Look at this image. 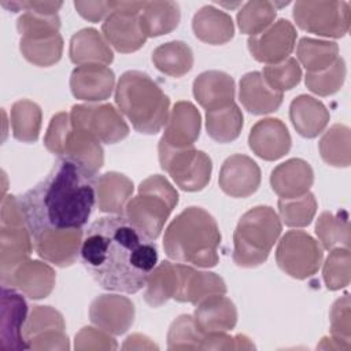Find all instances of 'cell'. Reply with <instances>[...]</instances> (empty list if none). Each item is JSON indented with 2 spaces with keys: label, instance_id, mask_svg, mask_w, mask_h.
<instances>
[{
  "label": "cell",
  "instance_id": "f6af8a7d",
  "mask_svg": "<svg viewBox=\"0 0 351 351\" xmlns=\"http://www.w3.org/2000/svg\"><path fill=\"white\" fill-rule=\"evenodd\" d=\"M204 333H202L193 315L182 314L173 321L167 332V348L169 350H200Z\"/></svg>",
  "mask_w": 351,
  "mask_h": 351
},
{
  "label": "cell",
  "instance_id": "9f6ffc18",
  "mask_svg": "<svg viewBox=\"0 0 351 351\" xmlns=\"http://www.w3.org/2000/svg\"><path fill=\"white\" fill-rule=\"evenodd\" d=\"M317 348H324V350H350L351 344H347L333 336L330 337H324L322 341L317 346Z\"/></svg>",
  "mask_w": 351,
  "mask_h": 351
},
{
  "label": "cell",
  "instance_id": "d4e9b609",
  "mask_svg": "<svg viewBox=\"0 0 351 351\" xmlns=\"http://www.w3.org/2000/svg\"><path fill=\"white\" fill-rule=\"evenodd\" d=\"M313 182L314 171L300 158H292L280 163L270 174L271 189L281 199H293L307 193Z\"/></svg>",
  "mask_w": 351,
  "mask_h": 351
},
{
  "label": "cell",
  "instance_id": "ba28073f",
  "mask_svg": "<svg viewBox=\"0 0 351 351\" xmlns=\"http://www.w3.org/2000/svg\"><path fill=\"white\" fill-rule=\"evenodd\" d=\"M33 240L16 196L1 200L0 223V277L5 280L21 263L29 259Z\"/></svg>",
  "mask_w": 351,
  "mask_h": 351
},
{
  "label": "cell",
  "instance_id": "11a10c76",
  "mask_svg": "<svg viewBox=\"0 0 351 351\" xmlns=\"http://www.w3.org/2000/svg\"><path fill=\"white\" fill-rule=\"evenodd\" d=\"M122 348L123 350H144V348H158V347L147 336L134 333L126 339Z\"/></svg>",
  "mask_w": 351,
  "mask_h": 351
},
{
  "label": "cell",
  "instance_id": "8992f818",
  "mask_svg": "<svg viewBox=\"0 0 351 351\" xmlns=\"http://www.w3.org/2000/svg\"><path fill=\"white\" fill-rule=\"evenodd\" d=\"M178 204V192L160 174H154L141 181L137 196L125 207V217L151 240H156Z\"/></svg>",
  "mask_w": 351,
  "mask_h": 351
},
{
  "label": "cell",
  "instance_id": "8fae6325",
  "mask_svg": "<svg viewBox=\"0 0 351 351\" xmlns=\"http://www.w3.org/2000/svg\"><path fill=\"white\" fill-rule=\"evenodd\" d=\"M322 258V247L303 230L287 232L276 250L278 267L296 280L313 277L318 271Z\"/></svg>",
  "mask_w": 351,
  "mask_h": 351
},
{
  "label": "cell",
  "instance_id": "30bf717a",
  "mask_svg": "<svg viewBox=\"0 0 351 351\" xmlns=\"http://www.w3.org/2000/svg\"><path fill=\"white\" fill-rule=\"evenodd\" d=\"M296 25L313 34L339 38L350 29V3L300 0L293 4Z\"/></svg>",
  "mask_w": 351,
  "mask_h": 351
},
{
  "label": "cell",
  "instance_id": "7a4b0ae2",
  "mask_svg": "<svg viewBox=\"0 0 351 351\" xmlns=\"http://www.w3.org/2000/svg\"><path fill=\"white\" fill-rule=\"evenodd\" d=\"M95 177L82 163L58 158L49 173L18 197L30 234L84 229L96 204Z\"/></svg>",
  "mask_w": 351,
  "mask_h": 351
},
{
  "label": "cell",
  "instance_id": "4dcf8cb0",
  "mask_svg": "<svg viewBox=\"0 0 351 351\" xmlns=\"http://www.w3.org/2000/svg\"><path fill=\"white\" fill-rule=\"evenodd\" d=\"M69 55L70 60L77 66H108L114 60L108 41L93 27L82 29L71 37Z\"/></svg>",
  "mask_w": 351,
  "mask_h": 351
},
{
  "label": "cell",
  "instance_id": "db71d44e",
  "mask_svg": "<svg viewBox=\"0 0 351 351\" xmlns=\"http://www.w3.org/2000/svg\"><path fill=\"white\" fill-rule=\"evenodd\" d=\"M1 5L12 12L33 11L47 15H55L63 5L62 1H1Z\"/></svg>",
  "mask_w": 351,
  "mask_h": 351
},
{
  "label": "cell",
  "instance_id": "681fc988",
  "mask_svg": "<svg viewBox=\"0 0 351 351\" xmlns=\"http://www.w3.org/2000/svg\"><path fill=\"white\" fill-rule=\"evenodd\" d=\"M330 317V336L351 344V311H350V296L346 293L337 299L329 313Z\"/></svg>",
  "mask_w": 351,
  "mask_h": 351
},
{
  "label": "cell",
  "instance_id": "e0dca14e",
  "mask_svg": "<svg viewBox=\"0 0 351 351\" xmlns=\"http://www.w3.org/2000/svg\"><path fill=\"white\" fill-rule=\"evenodd\" d=\"M33 247L40 258L59 267L73 265L81 250L84 230H45L32 236Z\"/></svg>",
  "mask_w": 351,
  "mask_h": 351
},
{
  "label": "cell",
  "instance_id": "484cf974",
  "mask_svg": "<svg viewBox=\"0 0 351 351\" xmlns=\"http://www.w3.org/2000/svg\"><path fill=\"white\" fill-rule=\"evenodd\" d=\"M193 321L204 335L229 332L236 326L237 310L225 295H211L196 304Z\"/></svg>",
  "mask_w": 351,
  "mask_h": 351
},
{
  "label": "cell",
  "instance_id": "277c9868",
  "mask_svg": "<svg viewBox=\"0 0 351 351\" xmlns=\"http://www.w3.org/2000/svg\"><path fill=\"white\" fill-rule=\"evenodd\" d=\"M118 110L143 134H156L169 119L170 99L145 73L125 71L115 86Z\"/></svg>",
  "mask_w": 351,
  "mask_h": 351
},
{
  "label": "cell",
  "instance_id": "f35d334b",
  "mask_svg": "<svg viewBox=\"0 0 351 351\" xmlns=\"http://www.w3.org/2000/svg\"><path fill=\"white\" fill-rule=\"evenodd\" d=\"M315 234L325 250L348 248L350 225L347 211L339 210L337 213H321L315 223Z\"/></svg>",
  "mask_w": 351,
  "mask_h": 351
},
{
  "label": "cell",
  "instance_id": "f546056e",
  "mask_svg": "<svg viewBox=\"0 0 351 351\" xmlns=\"http://www.w3.org/2000/svg\"><path fill=\"white\" fill-rule=\"evenodd\" d=\"M134 191L133 181L125 174L107 171L96 180V204L101 213L123 215Z\"/></svg>",
  "mask_w": 351,
  "mask_h": 351
},
{
  "label": "cell",
  "instance_id": "9c48e42d",
  "mask_svg": "<svg viewBox=\"0 0 351 351\" xmlns=\"http://www.w3.org/2000/svg\"><path fill=\"white\" fill-rule=\"evenodd\" d=\"M160 167L173 178L176 185L186 192L204 189L211 178V158L192 147L173 148L159 141L158 144Z\"/></svg>",
  "mask_w": 351,
  "mask_h": 351
},
{
  "label": "cell",
  "instance_id": "9a60e30c",
  "mask_svg": "<svg viewBox=\"0 0 351 351\" xmlns=\"http://www.w3.org/2000/svg\"><path fill=\"white\" fill-rule=\"evenodd\" d=\"M296 37L298 33L292 22L281 18L263 32L251 36L247 44L255 60L274 64L285 60L292 53Z\"/></svg>",
  "mask_w": 351,
  "mask_h": 351
},
{
  "label": "cell",
  "instance_id": "5bb4252c",
  "mask_svg": "<svg viewBox=\"0 0 351 351\" xmlns=\"http://www.w3.org/2000/svg\"><path fill=\"white\" fill-rule=\"evenodd\" d=\"M63 315L51 306H33L23 336L29 350H69Z\"/></svg>",
  "mask_w": 351,
  "mask_h": 351
},
{
  "label": "cell",
  "instance_id": "7c38bea8",
  "mask_svg": "<svg viewBox=\"0 0 351 351\" xmlns=\"http://www.w3.org/2000/svg\"><path fill=\"white\" fill-rule=\"evenodd\" d=\"M144 4L145 1H114V10L104 19L101 32L118 52L130 53L145 44L147 36L140 25Z\"/></svg>",
  "mask_w": 351,
  "mask_h": 351
},
{
  "label": "cell",
  "instance_id": "bcb514c9",
  "mask_svg": "<svg viewBox=\"0 0 351 351\" xmlns=\"http://www.w3.org/2000/svg\"><path fill=\"white\" fill-rule=\"evenodd\" d=\"M350 248L330 250L322 269V277L328 289L337 291L346 288L350 284Z\"/></svg>",
  "mask_w": 351,
  "mask_h": 351
},
{
  "label": "cell",
  "instance_id": "2e32d148",
  "mask_svg": "<svg viewBox=\"0 0 351 351\" xmlns=\"http://www.w3.org/2000/svg\"><path fill=\"white\" fill-rule=\"evenodd\" d=\"M27 303L12 287H1L0 351L29 350L23 336L27 319Z\"/></svg>",
  "mask_w": 351,
  "mask_h": 351
},
{
  "label": "cell",
  "instance_id": "ffe728a7",
  "mask_svg": "<svg viewBox=\"0 0 351 351\" xmlns=\"http://www.w3.org/2000/svg\"><path fill=\"white\" fill-rule=\"evenodd\" d=\"M248 145L261 159L277 160L289 152L292 138L281 119L263 118L252 126L248 136Z\"/></svg>",
  "mask_w": 351,
  "mask_h": 351
},
{
  "label": "cell",
  "instance_id": "6da1fadb",
  "mask_svg": "<svg viewBox=\"0 0 351 351\" xmlns=\"http://www.w3.org/2000/svg\"><path fill=\"white\" fill-rule=\"evenodd\" d=\"M80 258L103 289L136 293L158 265V248L125 215H110L88 226Z\"/></svg>",
  "mask_w": 351,
  "mask_h": 351
},
{
  "label": "cell",
  "instance_id": "b9f144b4",
  "mask_svg": "<svg viewBox=\"0 0 351 351\" xmlns=\"http://www.w3.org/2000/svg\"><path fill=\"white\" fill-rule=\"evenodd\" d=\"M277 15L276 3L252 0L245 3L237 12V25L241 33L255 36L267 29Z\"/></svg>",
  "mask_w": 351,
  "mask_h": 351
},
{
  "label": "cell",
  "instance_id": "44dd1931",
  "mask_svg": "<svg viewBox=\"0 0 351 351\" xmlns=\"http://www.w3.org/2000/svg\"><path fill=\"white\" fill-rule=\"evenodd\" d=\"M177 291L173 296L177 302L197 304L211 295H225L226 284L222 277L211 271L196 270L188 265L176 263Z\"/></svg>",
  "mask_w": 351,
  "mask_h": 351
},
{
  "label": "cell",
  "instance_id": "cb8c5ba5",
  "mask_svg": "<svg viewBox=\"0 0 351 351\" xmlns=\"http://www.w3.org/2000/svg\"><path fill=\"white\" fill-rule=\"evenodd\" d=\"M55 281L56 276L49 265L26 259L1 281V285L16 288L30 299H43L52 292Z\"/></svg>",
  "mask_w": 351,
  "mask_h": 351
},
{
  "label": "cell",
  "instance_id": "7dc6e473",
  "mask_svg": "<svg viewBox=\"0 0 351 351\" xmlns=\"http://www.w3.org/2000/svg\"><path fill=\"white\" fill-rule=\"evenodd\" d=\"M16 29L21 38H44L59 34V15H47L33 11H25L16 21Z\"/></svg>",
  "mask_w": 351,
  "mask_h": 351
},
{
  "label": "cell",
  "instance_id": "c3c4849f",
  "mask_svg": "<svg viewBox=\"0 0 351 351\" xmlns=\"http://www.w3.org/2000/svg\"><path fill=\"white\" fill-rule=\"evenodd\" d=\"M262 77L273 90L282 93L300 82L302 69L295 58H287L280 63L267 64L263 69Z\"/></svg>",
  "mask_w": 351,
  "mask_h": 351
},
{
  "label": "cell",
  "instance_id": "52a82bcc",
  "mask_svg": "<svg viewBox=\"0 0 351 351\" xmlns=\"http://www.w3.org/2000/svg\"><path fill=\"white\" fill-rule=\"evenodd\" d=\"M44 145L59 158H69L82 163L93 174H97L104 163V151L100 141L89 132L75 128L71 123L70 114L64 111L51 118Z\"/></svg>",
  "mask_w": 351,
  "mask_h": 351
},
{
  "label": "cell",
  "instance_id": "d6a6232c",
  "mask_svg": "<svg viewBox=\"0 0 351 351\" xmlns=\"http://www.w3.org/2000/svg\"><path fill=\"white\" fill-rule=\"evenodd\" d=\"M181 19L176 1H145L140 11V25L147 37H159L173 32Z\"/></svg>",
  "mask_w": 351,
  "mask_h": 351
},
{
  "label": "cell",
  "instance_id": "f5cc1de1",
  "mask_svg": "<svg viewBox=\"0 0 351 351\" xmlns=\"http://www.w3.org/2000/svg\"><path fill=\"white\" fill-rule=\"evenodd\" d=\"M74 7L84 19L96 23L111 14L114 1H74Z\"/></svg>",
  "mask_w": 351,
  "mask_h": 351
},
{
  "label": "cell",
  "instance_id": "d590c367",
  "mask_svg": "<svg viewBox=\"0 0 351 351\" xmlns=\"http://www.w3.org/2000/svg\"><path fill=\"white\" fill-rule=\"evenodd\" d=\"M177 291V267L169 261H163L154 267L149 273L144 300L151 307H159L165 304L169 299H173Z\"/></svg>",
  "mask_w": 351,
  "mask_h": 351
},
{
  "label": "cell",
  "instance_id": "74e56055",
  "mask_svg": "<svg viewBox=\"0 0 351 351\" xmlns=\"http://www.w3.org/2000/svg\"><path fill=\"white\" fill-rule=\"evenodd\" d=\"M296 56L307 73L322 71L339 58V45L335 41L303 37L298 44Z\"/></svg>",
  "mask_w": 351,
  "mask_h": 351
},
{
  "label": "cell",
  "instance_id": "83f0119b",
  "mask_svg": "<svg viewBox=\"0 0 351 351\" xmlns=\"http://www.w3.org/2000/svg\"><path fill=\"white\" fill-rule=\"evenodd\" d=\"M239 100L248 112L265 115L278 110L282 103V93L273 90L265 82L262 73L250 71L240 80Z\"/></svg>",
  "mask_w": 351,
  "mask_h": 351
},
{
  "label": "cell",
  "instance_id": "ac0fdd59",
  "mask_svg": "<svg viewBox=\"0 0 351 351\" xmlns=\"http://www.w3.org/2000/svg\"><path fill=\"white\" fill-rule=\"evenodd\" d=\"M89 318L93 325L111 335H123L134 321V306L126 296L99 295L90 303Z\"/></svg>",
  "mask_w": 351,
  "mask_h": 351
},
{
  "label": "cell",
  "instance_id": "836d02e7",
  "mask_svg": "<svg viewBox=\"0 0 351 351\" xmlns=\"http://www.w3.org/2000/svg\"><path fill=\"white\" fill-rule=\"evenodd\" d=\"M152 63L160 73L180 78L191 71L193 66V52L184 41H169L154 49Z\"/></svg>",
  "mask_w": 351,
  "mask_h": 351
},
{
  "label": "cell",
  "instance_id": "1f68e13d",
  "mask_svg": "<svg viewBox=\"0 0 351 351\" xmlns=\"http://www.w3.org/2000/svg\"><path fill=\"white\" fill-rule=\"evenodd\" d=\"M192 29L200 41L211 45H222L234 36L230 15L214 5H204L193 15Z\"/></svg>",
  "mask_w": 351,
  "mask_h": 351
},
{
  "label": "cell",
  "instance_id": "7bdbcfd3",
  "mask_svg": "<svg viewBox=\"0 0 351 351\" xmlns=\"http://www.w3.org/2000/svg\"><path fill=\"white\" fill-rule=\"evenodd\" d=\"M280 219L289 228H304L311 223L317 213V200L311 192L293 199H278Z\"/></svg>",
  "mask_w": 351,
  "mask_h": 351
},
{
  "label": "cell",
  "instance_id": "8d00e7d4",
  "mask_svg": "<svg viewBox=\"0 0 351 351\" xmlns=\"http://www.w3.org/2000/svg\"><path fill=\"white\" fill-rule=\"evenodd\" d=\"M319 154L325 163L335 167H348L351 163V133L348 126L332 125L319 140Z\"/></svg>",
  "mask_w": 351,
  "mask_h": 351
},
{
  "label": "cell",
  "instance_id": "ab89813d",
  "mask_svg": "<svg viewBox=\"0 0 351 351\" xmlns=\"http://www.w3.org/2000/svg\"><path fill=\"white\" fill-rule=\"evenodd\" d=\"M11 128L12 136L22 143H34L40 136L41 129V108L37 103L22 99L11 107Z\"/></svg>",
  "mask_w": 351,
  "mask_h": 351
},
{
  "label": "cell",
  "instance_id": "f1b7e54d",
  "mask_svg": "<svg viewBox=\"0 0 351 351\" xmlns=\"http://www.w3.org/2000/svg\"><path fill=\"white\" fill-rule=\"evenodd\" d=\"M289 118L300 136L314 138L325 130L330 114L325 104L318 99L308 95H300L291 101Z\"/></svg>",
  "mask_w": 351,
  "mask_h": 351
},
{
  "label": "cell",
  "instance_id": "4fadbf2b",
  "mask_svg": "<svg viewBox=\"0 0 351 351\" xmlns=\"http://www.w3.org/2000/svg\"><path fill=\"white\" fill-rule=\"evenodd\" d=\"M71 123L89 132L100 143L115 144L129 134V126L121 111L110 103L75 104L70 111Z\"/></svg>",
  "mask_w": 351,
  "mask_h": 351
},
{
  "label": "cell",
  "instance_id": "60d3db41",
  "mask_svg": "<svg viewBox=\"0 0 351 351\" xmlns=\"http://www.w3.org/2000/svg\"><path fill=\"white\" fill-rule=\"evenodd\" d=\"M19 49L23 58L32 64L48 67L60 60L63 38L60 34L44 38H21Z\"/></svg>",
  "mask_w": 351,
  "mask_h": 351
},
{
  "label": "cell",
  "instance_id": "d6986e66",
  "mask_svg": "<svg viewBox=\"0 0 351 351\" xmlns=\"http://www.w3.org/2000/svg\"><path fill=\"white\" fill-rule=\"evenodd\" d=\"M218 184L232 197H248L261 185V169L250 156L234 154L222 163Z\"/></svg>",
  "mask_w": 351,
  "mask_h": 351
},
{
  "label": "cell",
  "instance_id": "3957f363",
  "mask_svg": "<svg viewBox=\"0 0 351 351\" xmlns=\"http://www.w3.org/2000/svg\"><path fill=\"white\" fill-rule=\"evenodd\" d=\"M219 244L217 221L208 211L196 206L176 215L163 236V248L170 259L197 267L217 266Z\"/></svg>",
  "mask_w": 351,
  "mask_h": 351
},
{
  "label": "cell",
  "instance_id": "e575fe53",
  "mask_svg": "<svg viewBox=\"0 0 351 351\" xmlns=\"http://www.w3.org/2000/svg\"><path fill=\"white\" fill-rule=\"evenodd\" d=\"M243 112L236 103L206 111L207 134L217 143H230L236 140L243 129Z\"/></svg>",
  "mask_w": 351,
  "mask_h": 351
},
{
  "label": "cell",
  "instance_id": "5b68a950",
  "mask_svg": "<svg viewBox=\"0 0 351 351\" xmlns=\"http://www.w3.org/2000/svg\"><path fill=\"white\" fill-rule=\"evenodd\" d=\"M282 230L278 214L270 206H256L241 215L233 233V262L240 267L262 265Z\"/></svg>",
  "mask_w": 351,
  "mask_h": 351
},
{
  "label": "cell",
  "instance_id": "ee69618b",
  "mask_svg": "<svg viewBox=\"0 0 351 351\" xmlns=\"http://www.w3.org/2000/svg\"><path fill=\"white\" fill-rule=\"evenodd\" d=\"M347 74L346 62L339 56L328 69L317 73H307L304 84L308 90L318 96H329L339 92Z\"/></svg>",
  "mask_w": 351,
  "mask_h": 351
},
{
  "label": "cell",
  "instance_id": "4316f807",
  "mask_svg": "<svg viewBox=\"0 0 351 351\" xmlns=\"http://www.w3.org/2000/svg\"><path fill=\"white\" fill-rule=\"evenodd\" d=\"M234 80L223 71L208 70L193 81V96L206 111L234 103Z\"/></svg>",
  "mask_w": 351,
  "mask_h": 351
},
{
  "label": "cell",
  "instance_id": "816d5d0a",
  "mask_svg": "<svg viewBox=\"0 0 351 351\" xmlns=\"http://www.w3.org/2000/svg\"><path fill=\"white\" fill-rule=\"evenodd\" d=\"M252 348H255V346L247 336L244 335L229 336L226 335V332L204 335V339L200 347V350H252Z\"/></svg>",
  "mask_w": 351,
  "mask_h": 351
},
{
  "label": "cell",
  "instance_id": "f907efd6",
  "mask_svg": "<svg viewBox=\"0 0 351 351\" xmlns=\"http://www.w3.org/2000/svg\"><path fill=\"white\" fill-rule=\"evenodd\" d=\"M75 350H117L118 344L111 333L100 329L85 326L77 335L74 340Z\"/></svg>",
  "mask_w": 351,
  "mask_h": 351
},
{
  "label": "cell",
  "instance_id": "7402d4cb",
  "mask_svg": "<svg viewBox=\"0 0 351 351\" xmlns=\"http://www.w3.org/2000/svg\"><path fill=\"white\" fill-rule=\"evenodd\" d=\"M115 88L114 71L101 64L77 66L70 75V89L75 99L101 101L111 96Z\"/></svg>",
  "mask_w": 351,
  "mask_h": 351
},
{
  "label": "cell",
  "instance_id": "603a6c76",
  "mask_svg": "<svg viewBox=\"0 0 351 351\" xmlns=\"http://www.w3.org/2000/svg\"><path fill=\"white\" fill-rule=\"evenodd\" d=\"M202 117L191 101H177L169 114L160 143L173 148L192 147L199 138Z\"/></svg>",
  "mask_w": 351,
  "mask_h": 351
}]
</instances>
